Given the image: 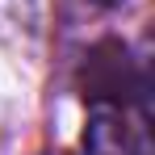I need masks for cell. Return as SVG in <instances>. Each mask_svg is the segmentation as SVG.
I'll return each instance as SVG.
<instances>
[{
    "label": "cell",
    "instance_id": "cell-1",
    "mask_svg": "<svg viewBox=\"0 0 155 155\" xmlns=\"http://www.w3.org/2000/svg\"><path fill=\"white\" fill-rule=\"evenodd\" d=\"M80 155H143L138 151V134H134V126L126 117V101L92 97Z\"/></svg>",
    "mask_w": 155,
    "mask_h": 155
},
{
    "label": "cell",
    "instance_id": "cell-2",
    "mask_svg": "<svg viewBox=\"0 0 155 155\" xmlns=\"http://www.w3.org/2000/svg\"><path fill=\"white\" fill-rule=\"evenodd\" d=\"M92 4H117V0H92Z\"/></svg>",
    "mask_w": 155,
    "mask_h": 155
}]
</instances>
